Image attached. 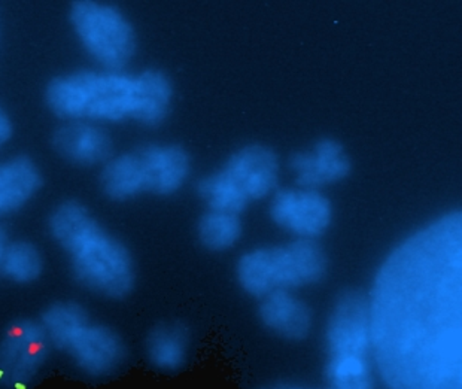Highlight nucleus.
Masks as SVG:
<instances>
[{
    "label": "nucleus",
    "mask_w": 462,
    "mask_h": 389,
    "mask_svg": "<svg viewBox=\"0 0 462 389\" xmlns=\"http://www.w3.org/2000/svg\"><path fill=\"white\" fill-rule=\"evenodd\" d=\"M372 356L388 389H462V214L415 231L368 297Z\"/></svg>",
    "instance_id": "nucleus-1"
},
{
    "label": "nucleus",
    "mask_w": 462,
    "mask_h": 389,
    "mask_svg": "<svg viewBox=\"0 0 462 389\" xmlns=\"http://www.w3.org/2000/svg\"><path fill=\"white\" fill-rule=\"evenodd\" d=\"M51 239L68 254L73 278L82 288L105 299L127 297L136 283L129 248L97 221L77 199L52 208L47 219Z\"/></svg>",
    "instance_id": "nucleus-2"
},
{
    "label": "nucleus",
    "mask_w": 462,
    "mask_h": 389,
    "mask_svg": "<svg viewBox=\"0 0 462 389\" xmlns=\"http://www.w3.org/2000/svg\"><path fill=\"white\" fill-rule=\"evenodd\" d=\"M136 102V75L125 72L77 70L52 78L45 88L48 109L65 121H133Z\"/></svg>",
    "instance_id": "nucleus-3"
},
{
    "label": "nucleus",
    "mask_w": 462,
    "mask_h": 389,
    "mask_svg": "<svg viewBox=\"0 0 462 389\" xmlns=\"http://www.w3.org/2000/svg\"><path fill=\"white\" fill-rule=\"evenodd\" d=\"M330 389L373 388L368 297L356 290L337 295L326 329Z\"/></svg>",
    "instance_id": "nucleus-4"
},
{
    "label": "nucleus",
    "mask_w": 462,
    "mask_h": 389,
    "mask_svg": "<svg viewBox=\"0 0 462 389\" xmlns=\"http://www.w3.org/2000/svg\"><path fill=\"white\" fill-rule=\"evenodd\" d=\"M328 257L317 240L294 239L245 253L236 278L245 292L263 299L270 292L312 287L326 278Z\"/></svg>",
    "instance_id": "nucleus-5"
},
{
    "label": "nucleus",
    "mask_w": 462,
    "mask_h": 389,
    "mask_svg": "<svg viewBox=\"0 0 462 389\" xmlns=\"http://www.w3.org/2000/svg\"><path fill=\"white\" fill-rule=\"evenodd\" d=\"M69 20L87 54L103 70L123 72L137 51V34L123 11L112 5L81 0L69 9Z\"/></svg>",
    "instance_id": "nucleus-6"
},
{
    "label": "nucleus",
    "mask_w": 462,
    "mask_h": 389,
    "mask_svg": "<svg viewBox=\"0 0 462 389\" xmlns=\"http://www.w3.org/2000/svg\"><path fill=\"white\" fill-rule=\"evenodd\" d=\"M50 347L39 320L11 322L0 336V388H29L47 363Z\"/></svg>",
    "instance_id": "nucleus-7"
},
{
    "label": "nucleus",
    "mask_w": 462,
    "mask_h": 389,
    "mask_svg": "<svg viewBox=\"0 0 462 389\" xmlns=\"http://www.w3.org/2000/svg\"><path fill=\"white\" fill-rule=\"evenodd\" d=\"M270 219L296 239L317 240L326 235L334 218V206L324 191L287 187L270 197Z\"/></svg>",
    "instance_id": "nucleus-8"
},
{
    "label": "nucleus",
    "mask_w": 462,
    "mask_h": 389,
    "mask_svg": "<svg viewBox=\"0 0 462 389\" xmlns=\"http://www.w3.org/2000/svg\"><path fill=\"white\" fill-rule=\"evenodd\" d=\"M219 169L249 203L273 196L282 173L278 153L264 144L242 146Z\"/></svg>",
    "instance_id": "nucleus-9"
},
{
    "label": "nucleus",
    "mask_w": 462,
    "mask_h": 389,
    "mask_svg": "<svg viewBox=\"0 0 462 389\" xmlns=\"http://www.w3.org/2000/svg\"><path fill=\"white\" fill-rule=\"evenodd\" d=\"M352 167L346 148L333 137H322L313 145L296 151L288 160L294 184L319 191L347 180Z\"/></svg>",
    "instance_id": "nucleus-10"
},
{
    "label": "nucleus",
    "mask_w": 462,
    "mask_h": 389,
    "mask_svg": "<svg viewBox=\"0 0 462 389\" xmlns=\"http://www.w3.org/2000/svg\"><path fill=\"white\" fill-rule=\"evenodd\" d=\"M145 193L169 197L184 189L193 171L189 150L180 144H146L134 148Z\"/></svg>",
    "instance_id": "nucleus-11"
},
{
    "label": "nucleus",
    "mask_w": 462,
    "mask_h": 389,
    "mask_svg": "<svg viewBox=\"0 0 462 389\" xmlns=\"http://www.w3.org/2000/svg\"><path fill=\"white\" fill-rule=\"evenodd\" d=\"M52 150L79 167H103L114 157V141L106 130L88 121H65L51 134Z\"/></svg>",
    "instance_id": "nucleus-12"
},
{
    "label": "nucleus",
    "mask_w": 462,
    "mask_h": 389,
    "mask_svg": "<svg viewBox=\"0 0 462 389\" xmlns=\"http://www.w3.org/2000/svg\"><path fill=\"white\" fill-rule=\"evenodd\" d=\"M84 375L103 377L116 372L125 359V340L106 324L90 322L68 351Z\"/></svg>",
    "instance_id": "nucleus-13"
},
{
    "label": "nucleus",
    "mask_w": 462,
    "mask_h": 389,
    "mask_svg": "<svg viewBox=\"0 0 462 389\" xmlns=\"http://www.w3.org/2000/svg\"><path fill=\"white\" fill-rule=\"evenodd\" d=\"M260 300L258 313L263 324L279 338L299 342L312 331V309L296 294L278 290Z\"/></svg>",
    "instance_id": "nucleus-14"
},
{
    "label": "nucleus",
    "mask_w": 462,
    "mask_h": 389,
    "mask_svg": "<svg viewBox=\"0 0 462 389\" xmlns=\"http://www.w3.org/2000/svg\"><path fill=\"white\" fill-rule=\"evenodd\" d=\"M38 162L20 154L0 162V218L23 209L42 189Z\"/></svg>",
    "instance_id": "nucleus-15"
},
{
    "label": "nucleus",
    "mask_w": 462,
    "mask_h": 389,
    "mask_svg": "<svg viewBox=\"0 0 462 389\" xmlns=\"http://www.w3.org/2000/svg\"><path fill=\"white\" fill-rule=\"evenodd\" d=\"M137 102L134 123L157 129L171 116L175 87L171 78L160 69L151 68L136 73Z\"/></svg>",
    "instance_id": "nucleus-16"
},
{
    "label": "nucleus",
    "mask_w": 462,
    "mask_h": 389,
    "mask_svg": "<svg viewBox=\"0 0 462 389\" xmlns=\"http://www.w3.org/2000/svg\"><path fill=\"white\" fill-rule=\"evenodd\" d=\"M146 356L154 367L173 372L184 366L191 347L189 327L180 321L160 322L146 338Z\"/></svg>",
    "instance_id": "nucleus-17"
},
{
    "label": "nucleus",
    "mask_w": 462,
    "mask_h": 389,
    "mask_svg": "<svg viewBox=\"0 0 462 389\" xmlns=\"http://www.w3.org/2000/svg\"><path fill=\"white\" fill-rule=\"evenodd\" d=\"M52 347L68 354L78 336L90 324L87 309L73 300L54 301L45 308L39 320Z\"/></svg>",
    "instance_id": "nucleus-18"
},
{
    "label": "nucleus",
    "mask_w": 462,
    "mask_h": 389,
    "mask_svg": "<svg viewBox=\"0 0 462 389\" xmlns=\"http://www.w3.org/2000/svg\"><path fill=\"white\" fill-rule=\"evenodd\" d=\"M99 184L103 196L118 203L133 200L141 194H145L141 164L134 150L114 155L102 167Z\"/></svg>",
    "instance_id": "nucleus-19"
},
{
    "label": "nucleus",
    "mask_w": 462,
    "mask_h": 389,
    "mask_svg": "<svg viewBox=\"0 0 462 389\" xmlns=\"http://www.w3.org/2000/svg\"><path fill=\"white\" fill-rule=\"evenodd\" d=\"M45 269L38 245L29 240H11L0 260V273L15 285H31L39 281Z\"/></svg>",
    "instance_id": "nucleus-20"
},
{
    "label": "nucleus",
    "mask_w": 462,
    "mask_h": 389,
    "mask_svg": "<svg viewBox=\"0 0 462 389\" xmlns=\"http://www.w3.org/2000/svg\"><path fill=\"white\" fill-rule=\"evenodd\" d=\"M244 235L240 215L206 210L198 223V237L201 246L212 253H224L235 248Z\"/></svg>",
    "instance_id": "nucleus-21"
},
{
    "label": "nucleus",
    "mask_w": 462,
    "mask_h": 389,
    "mask_svg": "<svg viewBox=\"0 0 462 389\" xmlns=\"http://www.w3.org/2000/svg\"><path fill=\"white\" fill-rule=\"evenodd\" d=\"M196 191L199 199L208 206V210L215 212L240 215L251 205L221 169L200 178Z\"/></svg>",
    "instance_id": "nucleus-22"
},
{
    "label": "nucleus",
    "mask_w": 462,
    "mask_h": 389,
    "mask_svg": "<svg viewBox=\"0 0 462 389\" xmlns=\"http://www.w3.org/2000/svg\"><path fill=\"white\" fill-rule=\"evenodd\" d=\"M14 134V125L8 112L0 107V148L6 145Z\"/></svg>",
    "instance_id": "nucleus-23"
},
{
    "label": "nucleus",
    "mask_w": 462,
    "mask_h": 389,
    "mask_svg": "<svg viewBox=\"0 0 462 389\" xmlns=\"http://www.w3.org/2000/svg\"><path fill=\"white\" fill-rule=\"evenodd\" d=\"M9 239L8 231L5 230L4 226L0 224V260L4 257L5 251L8 248Z\"/></svg>",
    "instance_id": "nucleus-24"
},
{
    "label": "nucleus",
    "mask_w": 462,
    "mask_h": 389,
    "mask_svg": "<svg viewBox=\"0 0 462 389\" xmlns=\"http://www.w3.org/2000/svg\"><path fill=\"white\" fill-rule=\"evenodd\" d=\"M265 389H308V388H300V386H291V385H278V386H272V388H265Z\"/></svg>",
    "instance_id": "nucleus-25"
}]
</instances>
